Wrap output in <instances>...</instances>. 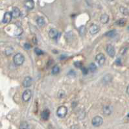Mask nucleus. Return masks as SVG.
Masks as SVG:
<instances>
[{"mask_svg":"<svg viewBox=\"0 0 129 129\" xmlns=\"http://www.w3.org/2000/svg\"><path fill=\"white\" fill-rule=\"evenodd\" d=\"M25 58L24 56L22 55V53H17L13 57V61L15 65H21L24 64Z\"/></svg>","mask_w":129,"mask_h":129,"instance_id":"f257e3e1","label":"nucleus"},{"mask_svg":"<svg viewBox=\"0 0 129 129\" xmlns=\"http://www.w3.org/2000/svg\"><path fill=\"white\" fill-rule=\"evenodd\" d=\"M67 108L65 107V106H61L56 110V115L59 117L60 118H64L65 116L67 115Z\"/></svg>","mask_w":129,"mask_h":129,"instance_id":"f03ea898","label":"nucleus"},{"mask_svg":"<svg viewBox=\"0 0 129 129\" xmlns=\"http://www.w3.org/2000/svg\"><path fill=\"white\" fill-rule=\"evenodd\" d=\"M103 123V119L101 116H95L93 118L91 123L95 127H98L101 126Z\"/></svg>","mask_w":129,"mask_h":129,"instance_id":"7ed1b4c3","label":"nucleus"},{"mask_svg":"<svg viewBox=\"0 0 129 129\" xmlns=\"http://www.w3.org/2000/svg\"><path fill=\"white\" fill-rule=\"evenodd\" d=\"M95 60H96V62H97V64L99 65H103L104 64V62H105V56H104V55L103 53H99L95 57Z\"/></svg>","mask_w":129,"mask_h":129,"instance_id":"20e7f679","label":"nucleus"},{"mask_svg":"<svg viewBox=\"0 0 129 129\" xmlns=\"http://www.w3.org/2000/svg\"><path fill=\"white\" fill-rule=\"evenodd\" d=\"M32 92L30 90H26L22 94V99L25 102H28L31 98Z\"/></svg>","mask_w":129,"mask_h":129,"instance_id":"39448f33","label":"nucleus"},{"mask_svg":"<svg viewBox=\"0 0 129 129\" xmlns=\"http://www.w3.org/2000/svg\"><path fill=\"white\" fill-rule=\"evenodd\" d=\"M13 15L11 12H7L5 13V14L3 16V24H8L11 22L13 18Z\"/></svg>","mask_w":129,"mask_h":129,"instance_id":"423d86ee","label":"nucleus"},{"mask_svg":"<svg viewBox=\"0 0 129 129\" xmlns=\"http://www.w3.org/2000/svg\"><path fill=\"white\" fill-rule=\"evenodd\" d=\"M106 53L110 57H114L116 55V50L114 47L111 44H108L106 47Z\"/></svg>","mask_w":129,"mask_h":129,"instance_id":"0eeeda50","label":"nucleus"},{"mask_svg":"<svg viewBox=\"0 0 129 129\" xmlns=\"http://www.w3.org/2000/svg\"><path fill=\"white\" fill-rule=\"evenodd\" d=\"M59 33L58 31L55 29H51L50 31H49V37L52 39H56L58 37Z\"/></svg>","mask_w":129,"mask_h":129,"instance_id":"6e6552de","label":"nucleus"},{"mask_svg":"<svg viewBox=\"0 0 129 129\" xmlns=\"http://www.w3.org/2000/svg\"><path fill=\"white\" fill-rule=\"evenodd\" d=\"M89 31L91 35H95V34H97V33L99 31V27L97 25H95L94 24V25H92V26L90 27Z\"/></svg>","mask_w":129,"mask_h":129,"instance_id":"1a4fd4ad","label":"nucleus"},{"mask_svg":"<svg viewBox=\"0 0 129 129\" xmlns=\"http://www.w3.org/2000/svg\"><path fill=\"white\" fill-rule=\"evenodd\" d=\"M31 84H32V78L31 77H27L23 81V86L26 88L31 86Z\"/></svg>","mask_w":129,"mask_h":129,"instance_id":"9d476101","label":"nucleus"},{"mask_svg":"<svg viewBox=\"0 0 129 129\" xmlns=\"http://www.w3.org/2000/svg\"><path fill=\"white\" fill-rule=\"evenodd\" d=\"M11 13H12V15H13V17L14 18H17L20 16V11L18 7L13 8Z\"/></svg>","mask_w":129,"mask_h":129,"instance_id":"9b49d317","label":"nucleus"},{"mask_svg":"<svg viewBox=\"0 0 129 129\" xmlns=\"http://www.w3.org/2000/svg\"><path fill=\"white\" fill-rule=\"evenodd\" d=\"M49 115H50V112L48 110H45L42 112L41 114V118L44 121H46L49 119Z\"/></svg>","mask_w":129,"mask_h":129,"instance_id":"f8f14e48","label":"nucleus"},{"mask_svg":"<svg viewBox=\"0 0 129 129\" xmlns=\"http://www.w3.org/2000/svg\"><path fill=\"white\" fill-rule=\"evenodd\" d=\"M25 7L27 9L29 10H32L35 7V3L33 0H30V1H27L25 3Z\"/></svg>","mask_w":129,"mask_h":129,"instance_id":"ddd939ff","label":"nucleus"},{"mask_svg":"<svg viewBox=\"0 0 129 129\" xmlns=\"http://www.w3.org/2000/svg\"><path fill=\"white\" fill-rule=\"evenodd\" d=\"M100 21L101 22L102 24H105L106 23L108 22L109 21V16H108V15L106 14H104L101 15V16L100 18Z\"/></svg>","mask_w":129,"mask_h":129,"instance_id":"4468645a","label":"nucleus"},{"mask_svg":"<svg viewBox=\"0 0 129 129\" xmlns=\"http://www.w3.org/2000/svg\"><path fill=\"white\" fill-rule=\"evenodd\" d=\"M37 23L38 24V26H40V27H43V26L45 25V20H44V18H42V17H39L38 19L37 20Z\"/></svg>","mask_w":129,"mask_h":129,"instance_id":"2eb2a0df","label":"nucleus"},{"mask_svg":"<svg viewBox=\"0 0 129 129\" xmlns=\"http://www.w3.org/2000/svg\"><path fill=\"white\" fill-rule=\"evenodd\" d=\"M117 35L116 31V30H112V31H110L107 33H105L106 36H107L108 37H111V38H112V37H114L116 35Z\"/></svg>","mask_w":129,"mask_h":129,"instance_id":"dca6fc26","label":"nucleus"},{"mask_svg":"<svg viewBox=\"0 0 129 129\" xmlns=\"http://www.w3.org/2000/svg\"><path fill=\"white\" fill-rule=\"evenodd\" d=\"M60 71V68L58 67V65H55L53 66L52 68V74L53 75H56L58 74Z\"/></svg>","mask_w":129,"mask_h":129,"instance_id":"f3484780","label":"nucleus"},{"mask_svg":"<svg viewBox=\"0 0 129 129\" xmlns=\"http://www.w3.org/2000/svg\"><path fill=\"white\" fill-rule=\"evenodd\" d=\"M126 22H127V21H126L125 19H120L117 22H116V24L117 26H124L126 24Z\"/></svg>","mask_w":129,"mask_h":129,"instance_id":"a211bd4d","label":"nucleus"},{"mask_svg":"<svg viewBox=\"0 0 129 129\" xmlns=\"http://www.w3.org/2000/svg\"><path fill=\"white\" fill-rule=\"evenodd\" d=\"M20 129H29V125L27 122H22L20 124Z\"/></svg>","mask_w":129,"mask_h":129,"instance_id":"6ab92c4d","label":"nucleus"},{"mask_svg":"<svg viewBox=\"0 0 129 129\" xmlns=\"http://www.w3.org/2000/svg\"><path fill=\"white\" fill-rule=\"evenodd\" d=\"M79 33H80V35H85L86 33V27L84 26H81L80 28H79Z\"/></svg>","mask_w":129,"mask_h":129,"instance_id":"aec40b11","label":"nucleus"},{"mask_svg":"<svg viewBox=\"0 0 129 129\" xmlns=\"http://www.w3.org/2000/svg\"><path fill=\"white\" fill-rule=\"evenodd\" d=\"M120 11H121V12L125 15H128L129 13L127 9H126V8L125 7H120Z\"/></svg>","mask_w":129,"mask_h":129,"instance_id":"412c9836","label":"nucleus"},{"mask_svg":"<svg viewBox=\"0 0 129 129\" xmlns=\"http://www.w3.org/2000/svg\"><path fill=\"white\" fill-rule=\"evenodd\" d=\"M89 68L90 69V71H95L97 69V65L94 63H91V64H90Z\"/></svg>","mask_w":129,"mask_h":129,"instance_id":"4be33fe9","label":"nucleus"},{"mask_svg":"<svg viewBox=\"0 0 129 129\" xmlns=\"http://www.w3.org/2000/svg\"><path fill=\"white\" fill-rule=\"evenodd\" d=\"M103 112L106 115H109V114H110V113H111V110L108 106H105V107L104 108Z\"/></svg>","mask_w":129,"mask_h":129,"instance_id":"5701e85b","label":"nucleus"},{"mask_svg":"<svg viewBox=\"0 0 129 129\" xmlns=\"http://www.w3.org/2000/svg\"><path fill=\"white\" fill-rule=\"evenodd\" d=\"M22 33H23V29L21 27H18L17 29L16 30V31H15L14 34L16 35H18H18H21Z\"/></svg>","mask_w":129,"mask_h":129,"instance_id":"b1692460","label":"nucleus"},{"mask_svg":"<svg viewBox=\"0 0 129 129\" xmlns=\"http://www.w3.org/2000/svg\"><path fill=\"white\" fill-rule=\"evenodd\" d=\"M35 51V53H36V54H37L38 55H43V54H44V52H43L41 49H38V48H36Z\"/></svg>","mask_w":129,"mask_h":129,"instance_id":"393cba45","label":"nucleus"},{"mask_svg":"<svg viewBox=\"0 0 129 129\" xmlns=\"http://www.w3.org/2000/svg\"><path fill=\"white\" fill-rule=\"evenodd\" d=\"M82 73H83L84 75H86L88 73V69L85 67H82Z\"/></svg>","mask_w":129,"mask_h":129,"instance_id":"a878e982","label":"nucleus"},{"mask_svg":"<svg viewBox=\"0 0 129 129\" xmlns=\"http://www.w3.org/2000/svg\"><path fill=\"white\" fill-rule=\"evenodd\" d=\"M24 47L26 49H29L31 48V46L29 44H28V43H26V44H24Z\"/></svg>","mask_w":129,"mask_h":129,"instance_id":"bb28decb","label":"nucleus"},{"mask_svg":"<svg viewBox=\"0 0 129 129\" xmlns=\"http://www.w3.org/2000/svg\"><path fill=\"white\" fill-rule=\"evenodd\" d=\"M74 65H75L77 67H81V65H82V64H81L80 62H75Z\"/></svg>","mask_w":129,"mask_h":129,"instance_id":"cd10ccee","label":"nucleus"},{"mask_svg":"<svg viewBox=\"0 0 129 129\" xmlns=\"http://www.w3.org/2000/svg\"><path fill=\"white\" fill-rule=\"evenodd\" d=\"M127 93L129 95V86H128L127 88Z\"/></svg>","mask_w":129,"mask_h":129,"instance_id":"c85d7f7f","label":"nucleus"},{"mask_svg":"<svg viewBox=\"0 0 129 129\" xmlns=\"http://www.w3.org/2000/svg\"><path fill=\"white\" fill-rule=\"evenodd\" d=\"M128 116V117H129V115H128V116Z\"/></svg>","mask_w":129,"mask_h":129,"instance_id":"c756f323","label":"nucleus"}]
</instances>
